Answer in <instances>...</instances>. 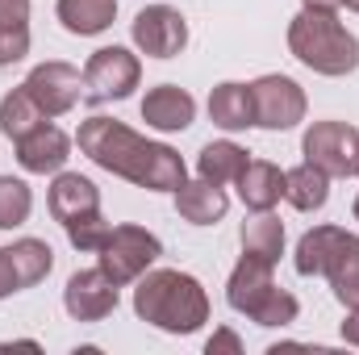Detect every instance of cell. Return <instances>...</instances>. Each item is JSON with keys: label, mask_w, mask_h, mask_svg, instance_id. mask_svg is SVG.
<instances>
[{"label": "cell", "mask_w": 359, "mask_h": 355, "mask_svg": "<svg viewBox=\"0 0 359 355\" xmlns=\"http://www.w3.org/2000/svg\"><path fill=\"white\" fill-rule=\"evenodd\" d=\"M134 314L168 335H192L209 322V293L196 276L176 267H147L134 280Z\"/></svg>", "instance_id": "2"}, {"label": "cell", "mask_w": 359, "mask_h": 355, "mask_svg": "<svg viewBox=\"0 0 359 355\" xmlns=\"http://www.w3.org/2000/svg\"><path fill=\"white\" fill-rule=\"evenodd\" d=\"M238 184V196H243V205L251 209V213H268L280 205V196H284V172L268 163V159H251L247 163V172L234 180Z\"/></svg>", "instance_id": "16"}, {"label": "cell", "mask_w": 359, "mask_h": 355, "mask_svg": "<svg viewBox=\"0 0 359 355\" xmlns=\"http://www.w3.org/2000/svg\"><path fill=\"white\" fill-rule=\"evenodd\" d=\"M0 21L29 25V0H0Z\"/></svg>", "instance_id": "31"}, {"label": "cell", "mask_w": 359, "mask_h": 355, "mask_svg": "<svg viewBox=\"0 0 359 355\" xmlns=\"http://www.w3.org/2000/svg\"><path fill=\"white\" fill-rule=\"evenodd\" d=\"M76 142L96 168L130 180L138 188H151V192H176L188 180L180 151H172L168 142H151V138L134 134L130 126H121L113 117H88L80 126Z\"/></svg>", "instance_id": "1"}, {"label": "cell", "mask_w": 359, "mask_h": 355, "mask_svg": "<svg viewBox=\"0 0 359 355\" xmlns=\"http://www.w3.org/2000/svg\"><path fill=\"white\" fill-rule=\"evenodd\" d=\"M355 176H359V155H355Z\"/></svg>", "instance_id": "37"}, {"label": "cell", "mask_w": 359, "mask_h": 355, "mask_svg": "<svg viewBox=\"0 0 359 355\" xmlns=\"http://www.w3.org/2000/svg\"><path fill=\"white\" fill-rule=\"evenodd\" d=\"M96 255H100V272L117 288H126V284H134L147 267L163 255V243L151 230H142V226H113Z\"/></svg>", "instance_id": "4"}, {"label": "cell", "mask_w": 359, "mask_h": 355, "mask_svg": "<svg viewBox=\"0 0 359 355\" xmlns=\"http://www.w3.org/2000/svg\"><path fill=\"white\" fill-rule=\"evenodd\" d=\"M343 4H347V8H351V13H359V0H343Z\"/></svg>", "instance_id": "35"}, {"label": "cell", "mask_w": 359, "mask_h": 355, "mask_svg": "<svg viewBox=\"0 0 359 355\" xmlns=\"http://www.w3.org/2000/svg\"><path fill=\"white\" fill-rule=\"evenodd\" d=\"M72 159V138L59 130V126H34L25 138H17V163L34 176H46V172H63V163Z\"/></svg>", "instance_id": "11"}, {"label": "cell", "mask_w": 359, "mask_h": 355, "mask_svg": "<svg viewBox=\"0 0 359 355\" xmlns=\"http://www.w3.org/2000/svg\"><path fill=\"white\" fill-rule=\"evenodd\" d=\"M351 213H355V222H359V196H355V209H351Z\"/></svg>", "instance_id": "36"}, {"label": "cell", "mask_w": 359, "mask_h": 355, "mask_svg": "<svg viewBox=\"0 0 359 355\" xmlns=\"http://www.w3.org/2000/svg\"><path fill=\"white\" fill-rule=\"evenodd\" d=\"M301 4H305V8H330V13H334L343 0H301Z\"/></svg>", "instance_id": "34"}, {"label": "cell", "mask_w": 359, "mask_h": 355, "mask_svg": "<svg viewBox=\"0 0 359 355\" xmlns=\"http://www.w3.org/2000/svg\"><path fill=\"white\" fill-rule=\"evenodd\" d=\"M42 121H50L42 109H38V100L25 92V84L21 88H13L4 100H0V130L17 142V138H25L34 126H42Z\"/></svg>", "instance_id": "25"}, {"label": "cell", "mask_w": 359, "mask_h": 355, "mask_svg": "<svg viewBox=\"0 0 359 355\" xmlns=\"http://www.w3.org/2000/svg\"><path fill=\"white\" fill-rule=\"evenodd\" d=\"M238 243H243V251H247V255H259V260L276 264V260L284 255V222H280V217H271V209H268V213H255V217H247V222H243Z\"/></svg>", "instance_id": "22"}, {"label": "cell", "mask_w": 359, "mask_h": 355, "mask_svg": "<svg viewBox=\"0 0 359 355\" xmlns=\"http://www.w3.org/2000/svg\"><path fill=\"white\" fill-rule=\"evenodd\" d=\"M34 209V192L29 184L17 176H0V230H13L29 217Z\"/></svg>", "instance_id": "27"}, {"label": "cell", "mask_w": 359, "mask_h": 355, "mask_svg": "<svg viewBox=\"0 0 359 355\" xmlns=\"http://www.w3.org/2000/svg\"><path fill=\"white\" fill-rule=\"evenodd\" d=\"M196 117V100L188 96L176 84H159L142 96V121L163 130V134H176V130H188Z\"/></svg>", "instance_id": "13"}, {"label": "cell", "mask_w": 359, "mask_h": 355, "mask_svg": "<svg viewBox=\"0 0 359 355\" xmlns=\"http://www.w3.org/2000/svg\"><path fill=\"white\" fill-rule=\"evenodd\" d=\"M205 351L209 355H217V351H243V343H238V335H234V330H217V335H213V339H209V343H205Z\"/></svg>", "instance_id": "32"}, {"label": "cell", "mask_w": 359, "mask_h": 355, "mask_svg": "<svg viewBox=\"0 0 359 355\" xmlns=\"http://www.w3.org/2000/svg\"><path fill=\"white\" fill-rule=\"evenodd\" d=\"M117 17V0H59V21L67 34H80V38H92V34H104Z\"/></svg>", "instance_id": "20"}, {"label": "cell", "mask_w": 359, "mask_h": 355, "mask_svg": "<svg viewBox=\"0 0 359 355\" xmlns=\"http://www.w3.org/2000/svg\"><path fill=\"white\" fill-rule=\"evenodd\" d=\"M142 80V63L138 55H130L126 46H100L92 51L84 63V96L104 105V100H126Z\"/></svg>", "instance_id": "5"}, {"label": "cell", "mask_w": 359, "mask_h": 355, "mask_svg": "<svg viewBox=\"0 0 359 355\" xmlns=\"http://www.w3.org/2000/svg\"><path fill=\"white\" fill-rule=\"evenodd\" d=\"M209 117L222 130H247V126H255L251 84H234V80L217 84V88L209 92Z\"/></svg>", "instance_id": "17"}, {"label": "cell", "mask_w": 359, "mask_h": 355, "mask_svg": "<svg viewBox=\"0 0 359 355\" xmlns=\"http://www.w3.org/2000/svg\"><path fill=\"white\" fill-rule=\"evenodd\" d=\"M46 205H50L55 222L67 230L72 222H84L92 213H100V192H96V184H92L88 176H80V172H59L55 184H50Z\"/></svg>", "instance_id": "12"}, {"label": "cell", "mask_w": 359, "mask_h": 355, "mask_svg": "<svg viewBox=\"0 0 359 355\" xmlns=\"http://www.w3.org/2000/svg\"><path fill=\"white\" fill-rule=\"evenodd\" d=\"M284 196H288V205H292V209L313 213V209H322V205H326V196H330V176H326V172H318L313 163H301V168L284 172Z\"/></svg>", "instance_id": "21"}, {"label": "cell", "mask_w": 359, "mask_h": 355, "mask_svg": "<svg viewBox=\"0 0 359 355\" xmlns=\"http://www.w3.org/2000/svg\"><path fill=\"white\" fill-rule=\"evenodd\" d=\"M251 100L259 130H292L297 121H305V92L288 76H259L251 84Z\"/></svg>", "instance_id": "8"}, {"label": "cell", "mask_w": 359, "mask_h": 355, "mask_svg": "<svg viewBox=\"0 0 359 355\" xmlns=\"http://www.w3.org/2000/svg\"><path fill=\"white\" fill-rule=\"evenodd\" d=\"M343 339L359 347V305H347V322H343Z\"/></svg>", "instance_id": "33"}, {"label": "cell", "mask_w": 359, "mask_h": 355, "mask_svg": "<svg viewBox=\"0 0 359 355\" xmlns=\"http://www.w3.org/2000/svg\"><path fill=\"white\" fill-rule=\"evenodd\" d=\"M247 163H251V155L238 142H230V138L209 142L196 155V172H201V180H209V184H234V180L247 172Z\"/></svg>", "instance_id": "19"}, {"label": "cell", "mask_w": 359, "mask_h": 355, "mask_svg": "<svg viewBox=\"0 0 359 355\" xmlns=\"http://www.w3.org/2000/svg\"><path fill=\"white\" fill-rule=\"evenodd\" d=\"M301 155L326 176H355L359 130L347 121H313L301 138Z\"/></svg>", "instance_id": "6"}, {"label": "cell", "mask_w": 359, "mask_h": 355, "mask_svg": "<svg viewBox=\"0 0 359 355\" xmlns=\"http://www.w3.org/2000/svg\"><path fill=\"white\" fill-rule=\"evenodd\" d=\"M25 92L38 100V109H42L46 117H63V113H72V109L80 105V96H84V76H80L72 63L50 59V63H38V67L25 76Z\"/></svg>", "instance_id": "9"}, {"label": "cell", "mask_w": 359, "mask_h": 355, "mask_svg": "<svg viewBox=\"0 0 359 355\" xmlns=\"http://www.w3.org/2000/svg\"><path fill=\"white\" fill-rule=\"evenodd\" d=\"M322 276L330 280V288L343 305H359V234L343 230V239H339V247H334Z\"/></svg>", "instance_id": "18"}, {"label": "cell", "mask_w": 359, "mask_h": 355, "mask_svg": "<svg viewBox=\"0 0 359 355\" xmlns=\"http://www.w3.org/2000/svg\"><path fill=\"white\" fill-rule=\"evenodd\" d=\"M230 209V196L222 192V184H209V180H196V184H180L176 188V213L192 226H217Z\"/></svg>", "instance_id": "14"}, {"label": "cell", "mask_w": 359, "mask_h": 355, "mask_svg": "<svg viewBox=\"0 0 359 355\" xmlns=\"http://www.w3.org/2000/svg\"><path fill=\"white\" fill-rule=\"evenodd\" d=\"M109 230H113V226H109L100 213H92L84 222H72V226H67V239H72L76 251H100V243L109 239Z\"/></svg>", "instance_id": "28"}, {"label": "cell", "mask_w": 359, "mask_h": 355, "mask_svg": "<svg viewBox=\"0 0 359 355\" xmlns=\"http://www.w3.org/2000/svg\"><path fill=\"white\" fill-rule=\"evenodd\" d=\"M63 309L76 322H100L117 309V284L100 272V267H84L67 280L63 288Z\"/></svg>", "instance_id": "10"}, {"label": "cell", "mask_w": 359, "mask_h": 355, "mask_svg": "<svg viewBox=\"0 0 359 355\" xmlns=\"http://www.w3.org/2000/svg\"><path fill=\"white\" fill-rule=\"evenodd\" d=\"M288 51L318 76H351L359 67V38L330 8H301L288 21Z\"/></svg>", "instance_id": "3"}, {"label": "cell", "mask_w": 359, "mask_h": 355, "mask_svg": "<svg viewBox=\"0 0 359 355\" xmlns=\"http://www.w3.org/2000/svg\"><path fill=\"white\" fill-rule=\"evenodd\" d=\"M130 34H134V46L142 55H151V59H176L188 46V21L172 4H147L134 17Z\"/></svg>", "instance_id": "7"}, {"label": "cell", "mask_w": 359, "mask_h": 355, "mask_svg": "<svg viewBox=\"0 0 359 355\" xmlns=\"http://www.w3.org/2000/svg\"><path fill=\"white\" fill-rule=\"evenodd\" d=\"M25 55H29V25L0 21V67H8V63H21Z\"/></svg>", "instance_id": "29"}, {"label": "cell", "mask_w": 359, "mask_h": 355, "mask_svg": "<svg viewBox=\"0 0 359 355\" xmlns=\"http://www.w3.org/2000/svg\"><path fill=\"white\" fill-rule=\"evenodd\" d=\"M297 314H301L297 297H292L288 288L271 284L268 293L259 297V305H255L247 318H251V322H259V326H292V322H297Z\"/></svg>", "instance_id": "26"}, {"label": "cell", "mask_w": 359, "mask_h": 355, "mask_svg": "<svg viewBox=\"0 0 359 355\" xmlns=\"http://www.w3.org/2000/svg\"><path fill=\"white\" fill-rule=\"evenodd\" d=\"M271 284V264L268 260H259V255H247L243 251V260L238 267L230 272V284H226V301H230V309H238V314H251L255 305H259V297L268 293Z\"/></svg>", "instance_id": "15"}, {"label": "cell", "mask_w": 359, "mask_h": 355, "mask_svg": "<svg viewBox=\"0 0 359 355\" xmlns=\"http://www.w3.org/2000/svg\"><path fill=\"white\" fill-rule=\"evenodd\" d=\"M8 260H13V272H17V284H21V288H34L38 280L50 276L55 251H50V243H42V239H17V243L8 247Z\"/></svg>", "instance_id": "23"}, {"label": "cell", "mask_w": 359, "mask_h": 355, "mask_svg": "<svg viewBox=\"0 0 359 355\" xmlns=\"http://www.w3.org/2000/svg\"><path fill=\"white\" fill-rule=\"evenodd\" d=\"M339 239H343L339 226H313V230H305L301 243H297V272L301 276H322L326 264H330V255H334V247H339Z\"/></svg>", "instance_id": "24"}, {"label": "cell", "mask_w": 359, "mask_h": 355, "mask_svg": "<svg viewBox=\"0 0 359 355\" xmlns=\"http://www.w3.org/2000/svg\"><path fill=\"white\" fill-rule=\"evenodd\" d=\"M13 293H21V284H17V272H13V260H8V247H0V301L13 297Z\"/></svg>", "instance_id": "30"}]
</instances>
